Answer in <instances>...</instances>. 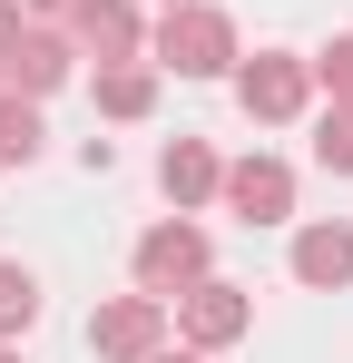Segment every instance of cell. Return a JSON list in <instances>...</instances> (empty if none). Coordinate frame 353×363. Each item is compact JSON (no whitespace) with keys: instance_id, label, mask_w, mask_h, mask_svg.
Listing matches in <instances>:
<instances>
[{"instance_id":"cell-1","label":"cell","mask_w":353,"mask_h":363,"mask_svg":"<svg viewBox=\"0 0 353 363\" xmlns=\"http://www.w3.org/2000/svg\"><path fill=\"white\" fill-rule=\"evenodd\" d=\"M157 50H167V69H186V79H216V69L235 60V30L216 10H176L167 30H157Z\"/></svg>"},{"instance_id":"cell-6","label":"cell","mask_w":353,"mask_h":363,"mask_svg":"<svg viewBox=\"0 0 353 363\" xmlns=\"http://www.w3.org/2000/svg\"><path fill=\"white\" fill-rule=\"evenodd\" d=\"M69 20H79V40H89L99 60H128V50H138V10H128V0H79Z\"/></svg>"},{"instance_id":"cell-4","label":"cell","mask_w":353,"mask_h":363,"mask_svg":"<svg viewBox=\"0 0 353 363\" xmlns=\"http://www.w3.org/2000/svg\"><path fill=\"white\" fill-rule=\"evenodd\" d=\"M89 334H99V354H118V363H138V354H147V344H157V295H128V304H108V314H99Z\"/></svg>"},{"instance_id":"cell-13","label":"cell","mask_w":353,"mask_h":363,"mask_svg":"<svg viewBox=\"0 0 353 363\" xmlns=\"http://www.w3.org/2000/svg\"><path fill=\"white\" fill-rule=\"evenodd\" d=\"M30 314H40V285L20 265H0V324H30Z\"/></svg>"},{"instance_id":"cell-12","label":"cell","mask_w":353,"mask_h":363,"mask_svg":"<svg viewBox=\"0 0 353 363\" xmlns=\"http://www.w3.org/2000/svg\"><path fill=\"white\" fill-rule=\"evenodd\" d=\"M30 147H40V118L20 99H0V157H30Z\"/></svg>"},{"instance_id":"cell-19","label":"cell","mask_w":353,"mask_h":363,"mask_svg":"<svg viewBox=\"0 0 353 363\" xmlns=\"http://www.w3.org/2000/svg\"><path fill=\"white\" fill-rule=\"evenodd\" d=\"M0 363H10V354H0Z\"/></svg>"},{"instance_id":"cell-14","label":"cell","mask_w":353,"mask_h":363,"mask_svg":"<svg viewBox=\"0 0 353 363\" xmlns=\"http://www.w3.org/2000/svg\"><path fill=\"white\" fill-rule=\"evenodd\" d=\"M314 157L324 167H353V108H334V118L314 128Z\"/></svg>"},{"instance_id":"cell-17","label":"cell","mask_w":353,"mask_h":363,"mask_svg":"<svg viewBox=\"0 0 353 363\" xmlns=\"http://www.w3.org/2000/svg\"><path fill=\"white\" fill-rule=\"evenodd\" d=\"M40 10H79V0H40Z\"/></svg>"},{"instance_id":"cell-3","label":"cell","mask_w":353,"mask_h":363,"mask_svg":"<svg viewBox=\"0 0 353 363\" xmlns=\"http://www.w3.org/2000/svg\"><path fill=\"white\" fill-rule=\"evenodd\" d=\"M226 196H235V216H255V226H275V216L294 206V177L275 167V157H245V167L226 177Z\"/></svg>"},{"instance_id":"cell-11","label":"cell","mask_w":353,"mask_h":363,"mask_svg":"<svg viewBox=\"0 0 353 363\" xmlns=\"http://www.w3.org/2000/svg\"><path fill=\"white\" fill-rule=\"evenodd\" d=\"M147 99H157V89H147V69H108V79H99V108H108V118H138Z\"/></svg>"},{"instance_id":"cell-18","label":"cell","mask_w":353,"mask_h":363,"mask_svg":"<svg viewBox=\"0 0 353 363\" xmlns=\"http://www.w3.org/2000/svg\"><path fill=\"white\" fill-rule=\"evenodd\" d=\"M167 363H186V354H167Z\"/></svg>"},{"instance_id":"cell-9","label":"cell","mask_w":353,"mask_h":363,"mask_svg":"<svg viewBox=\"0 0 353 363\" xmlns=\"http://www.w3.org/2000/svg\"><path fill=\"white\" fill-rule=\"evenodd\" d=\"M157 177H167V196H176V206H196V196H216V157H206L196 138H176V147H167V167H157Z\"/></svg>"},{"instance_id":"cell-16","label":"cell","mask_w":353,"mask_h":363,"mask_svg":"<svg viewBox=\"0 0 353 363\" xmlns=\"http://www.w3.org/2000/svg\"><path fill=\"white\" fill-rule=\"evenodd\" d=\"M10 40H20V10H10V0H0V60H10Z\"/></svg>"},{"instance_id":"cell-2","label":"cell","mask_w":353,"mask_h":363,"mask_svg":"<svg viewBox=\"0 0 353 363\" xmlns=\"http://www.w3.org/2000/svg\"><path fill=\"white\" fill-rule=\"evenodd\" d=\"M138 285H147V295L206 285V236H196V226H157V236L138 245Z\"/></svg>"},{"instance_id":"cell-5","label":"cell","mask_w":353,"mask_h":363,"mask_svg":"<svg viewBox=\"0 0 353 363\" xmlns=\"http://www.w3.org/2000/svg\"><path fill=\"white\" fill-rule=\"evenodd\" d=\"M245 108L255 118H294L304 108V60H255L245 69Z\"/></svg>"},{"instance_id":"cell-8","label":"cell","mask_w":353,"mask_h":363,"mask_svg":"<svg viewBox=\"0 0 353 363\" xmlns=\"http://www.w3.org/2000/svg\"><path fill=\"white\" fill-rule=\"evenodd\" d=\"M186 334H196V344H226V334H245V304H235V285H196V295H186Z\"/></svg>"},{"instance_id":"cell-15","label":"cell","mask_w":353,"mask_h":363,"mask_svg":"<svg viewBox=\"0 0 353 363\" xmlns=\"http://www.w3.org/2000/svg\"><path fill=\"white\" fill-rule=\"evenodd\" d=\"M324 79H334V89L353 99V40H334V50H324Z\"/></svg>"},{"instance_id":"cell-7","label":"cell","mask_w":353,"mask_h":363,"mask_svg":"<svg viewBox=\"0 0 353 363\" xmlns=\"http://www.w3.org/2000/svg\"><path fill=\"white\" fill-rule=\"evenodd\" d=\"M294 275H304V285H353V236H344V226L294 236Z\"/></svg>"},{"instance_id":"cell-10","label":"cell","mask_w":353,"mask_h":363,"mask_svg":"<svg viewBox=\"0 0 353 363\" xmlns=\"http://www.w3.org/2000/svg\"><path fill=\"white\" fill-rule=\"evenodd\" d=\"M10 89H59V79H69V50H59V40H10Z\"/></svg>"}]
</instances>
